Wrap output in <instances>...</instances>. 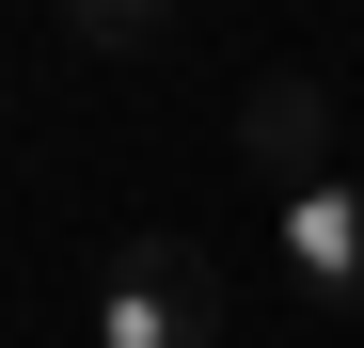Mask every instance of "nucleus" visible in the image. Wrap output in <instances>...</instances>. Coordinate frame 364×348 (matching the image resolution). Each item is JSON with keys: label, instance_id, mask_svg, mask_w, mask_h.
Segmentation results:
<instances>
[{"label": "nucleus", "instance_id": "nucleus-1", "mask_svg": "<svg viewBox=\"0 0 364 348\" xmlns=\"http://www.w3.org/2000/svg\"><path fill=\"white\" fill-rule=\"evenodd\" d=\"M95 348H222V285L191 238H127L95 269Z\"/></svg>", "mask_w": 364, "mask_h": 348}, {"label": "nucleus", "instance_id": "nucleus-2", "mask_svg": "<svg viewBox=\"0 0 364 348\" xmlns=\"http://www.w3.org/2000/svg\"><path fill=\"white\" fill-rule=\"evenodd\" d=\"M237 158L269 174V206H285V190H317V174H333V111H317V80H254V111H237Z\"/></svg>", "mask_w": 364, "mask_h": 348}, {"label": "nucleus", "instance_id": "nucleus-3", "mask_svg": "<svg viewBox=\"0 0 364 348\" xmlns=\"http://www.w3.org/2000/svg\"><path fill=\"white\" fill-rule=\"evenodd\" d=\"M285 269H301V301H364V190L348 174L285 190Z\"/></svg>", "mask_w": 364, "mask_h": 348}, {"label": "nucleus", "instance_id": "nucleus-4", "mask_svg": "<svg viewBox=\"0 0 364 348\" xmlns=\"http://www.w3.org/2000/svg\"><path fill=\"white\" fill-rule=\"evenodd\" d=\"M64 32H80V48H159L174 0H64Z\"/></svg>", "mask_w": 364, "mask_h": 348}]
</instances>
